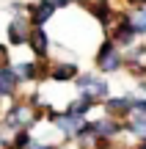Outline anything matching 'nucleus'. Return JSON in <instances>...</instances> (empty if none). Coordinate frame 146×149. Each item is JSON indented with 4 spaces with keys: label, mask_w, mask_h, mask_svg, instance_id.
<instances>
[{
    "label": "nucleus",
    "mask_w": 146,
    "mask_h": 149,
    "mask_svg": "<svg viewBox=\"0 0 146 149\" xmlns=\"http://www.w3.org/2000/svg\"><path fill=\"white\" fill-rule=\"evenodd\" d=\"M28 47H30L33 58H50L53 39H50L47 28H33V31H30V39H28Z\"/></svg>",
    "instance_id": "nucleus-12"
},
{
    "label": "nucleus",
    "mask_w": 146,
    "mask_h": 149,
    "mask_svg": "<svg viewBox=\"0 0 146 149\" xmlns=\"http://www.w3.org/2000/svg\"><path fill=\"white\" fill-rule=\"evenodd\" d=\"M99 77H102V72H97V69H83L72 86H75V91H77V94H83V91H88V88H91V86L97 83Z\"/></svg>",
    "instance_id": "nucleus-15"
},
{
    "label": "nucleus",
    "mask_w": 146,
    "mask_h": 149,
    "mask_svg": "<svg viewBox=\"0 0 146 149\" xmlns=\"http://www.w3.org/2000/svg\"><path fill=\"white\" fill-rule=\"evenodd\" d=\"M53 3H55V8L61 11V8H69V6H75L77 0H53Z\"/></svg>",
    "instance_id": "nucleus-22"
},
{
    "label": "nucleus",
    "mask_w": 146,
    "mask_h": 149,
    "mask_svg": "<svg viewBox=\"0 0 146 149\" xmlns=\"http://www.w3.org/2000/svg\"><path fill=\"white\" fill-rule=\"evenodd\" d=\"M94 66H97V72H102V74H119V72H124V66H127V53L105 36L102 42L97 44Z\"/></svg>",
    "instance_id": "nucleus-1"
},
{
    "label": "nucleus",
    "mask_w": 146,
    "mask_h": 149,
    "mask_svg": "<svg viewBox=\"0 0 146 149\" xmlns=\"http://www.w3.org/2000/svg\"><path fill=\"white\" fill-rule=\"evenodd\" d=\"M127 135H132L135 141H146V113H132L124 122Z\"/></svg>",
    "instance_id": "nucleus-14"
},
{
    "label": "nucleus",
    "mask_w": 146,
    "mask_h": 149,
    "mask_svg": "<svg viewBox=\"0 0 146 149\" xmlns=\"http://www.w3.org/2000/svg\"><path fill=\"white\" fill-rule=\"evenodd\" d=\"M116 144H119V141H116ZM116 144H110V141H102L97 133H94L91 119L83 124V130L77 133V138H75V146H77V149H116Z\"/></svg>",
    "instance_id": "nucleus-11"
},
{
    "label": "nucleus",
    "mask_w": 146,
    "mask_h": 149,
    "mask_svg": "<svg viewBox=\"0 0 146 149\" xmlns=\"http://www.w3.org/2000/svg\"><path fill=\"white\" fill-rule=\"evenodd\" d=\"M135 149H146V141H135Z\"/></svg>",
    "instance_id": "nucleus-24"
},
{
    "label": "nucleus",
    "mask_w": 146,
    "mask_h": 149,
    "mask_svg": "<svg viewBox=\"0 0 146 149\" xmlns=\"http://www.w3.org/2000/svg\"><path fill=\"white\" fill-rule=\"evenodd\" d=\"M33 149H61V146L58 144H44V141L36 138V141H33Z\"/></svg>",
    "instance_id": "nucleus-21"
},
{
    "label": "nucleus",
    "mask_w": 146,
    "mask_h": 149,
    "mask_svg": "<svg viewBox=\"0 0 146 149\" xmlns=\"http://www.w3.org/2000/svg\"><path fill=\"white\" fill-rule=\"evenodd\" d=\"M97 108H99V105H94L91 100H86V97L77 94L75 100L66 105V111H72V113H77V116H86V119H88V116H91V111H97Z\"/></svg>",
    "instance_id": "nucleus-16"
},
{
    "label": "nucleus",
    "mask_w": 146,
    "mask_h": 149,
    "mask_svg": "<svg viewBox=\"0 0 146 149\" xmlns=\"http://www.w3.org/2000/svg\"><path fill=\"white\" fill-rule=\"evenodd\" d=\"M77 6H80L102 31H108V28L113 25L116 14H119V8L113 6V0H77Z\"/></svg>",
    "instance_id": "nucleus-4"
},
{
    "label": "nucleus",
    "mask_w": 146,
    "mask_h": 149,
    "mask_svg": "<svg viewBox=\"0 0 146 149\" xmlns=\"http://www.w3.org/2000/svg\"><path fill=\"white\" fill-rule=\"evenodd\" d=\"M33 133L30 130H17V133H11L8 138V149H30L33 146Z\"/></svg>",
    "instance_id": "nucleus-17"
},
{
    "label": "nucleus",
    "mask_w": 146,
    "mask_h": 149,
    "mask_svg": "<svg viewBox=\"0 0 146 149\" xmlns=\"http://www.w3.org/2000/svg\"><path fill=\"white\" fill-rule=\"evenodd\" d=\"M80 97H86V100H91L94 105H102V102H105V100L110 97V83L105 80V74H102V77H99V80H97V83H94V86H91L88 91H83Z\"/></svg>",
    "instance_id": "nucleus-13"
},
{
    "label": "nucleus",
    "mask_w": 146,
    "mask_h": 149,
    "mask_svg": "<svg viewBox=\"0 0 146 149\" xmlns=\"http://www.w3.org/2000/svg\"><path fill=\"white\" fill-rule=\"evenodd\" d=\"M91 124H94V133L102 141H110V144H116L121 135H127L124 122H119V119H113V116H105V113L99 119H91Z\"/></svg>",
    "instance_id": "nucleus-7"
},
{
    "label": "nucleus",
    "mask_w": 146,
    "mask_h": 149,
    "mask_svg": "<svg viewBox=\"0 0 146 149\" xmlns=\"http://www.w3.org/2000/svg\"><path fill=\"white\" fill-rule=\"evenodd\" d=\"M80 64L77 61H72V58H64V61H53V66H50V80L53 83H61V86H66V83H75L77 80V74H80Z\"/></svg>",
    "instance_id": "nucleus-8"
},
{
    "label": "nucleus",
    "mask_w": 146,
    "mask_h": 149,
    "mask_svg": "<svg viewBox=\"0 0 146 149\" xmlns=\"http://www.w3.org/2000/svg\"><path fill=\"white\" fill-rule=\"evenodd\" d=\"M0 116H3V97H0Z\"/></svg>",
    "instance_id": "nucleus-25"
},
{
    "label": "nucleus",
    "mask_w": 146,
    "mask_h": 149,
    "mask_svg": "<svg viewBox=\"0 0 146 149\" xmlns=\"http://www.w3.org/2000/svg\"><path fill=\"white\" fill-rule=\"evenodd\" d=\"M44 119H47V122L61 133V138H64V141H75V138H77V133L83 130V124L88 122L86 116H77V113L66 111V108H64V111H58V108H53V105H47V113H44Z\"/></svg>",
    "instance_id": "nucleus-3"
},
{
    "label": "nucleus",
    "mask_w": 146,
    "mask_h": 149,
    "mask_svg": "<svg viewBox=\"0 0 146 149\" xmlns=\"http://www.w3.org/2000/svg\"><path fill=\"white\" fill-rule=\"evenodd\" d=\"M130 11H132V25H135L138 36L146 39V6L143 8H130Z\"/></svg>",
    "instance_id": "nucleus-18"
},
{
    "label": "nucleus",
    "mask_w": 146,
    "mask_h": 149,
    "mask_svg": "<svg viewBox=\"0 0 146 149\" xmlns=\"http://www.w3.org/2000/svg\"><path fill=\"white\" fill-rule=\"evenodd\" d=\"M55 11L58 8L53 0H30L28 3V19L33 22V28H44L47 22H53Z\"/></svg>",
    "instance_id": "nucleus-9"
},
{
    "label": "nucleus",
    "mask_w": 146,
    "mask_h": 149,
    "mask_svg": "<svg viewBox=\"0 0 146 149\" xmlns=\"http://www.w3.org/2000/svg\"><path fill=\"white\" fill-rule=\"evenodd\" d=\"M8 50H11V44H0V66L8 64Z\"/></svg>",
    "instance_id": "nucleus-19"
},
{
    "label": "nucleus",
    "mask_w": 146,
    "mask_h": 149,
    "mask_svg": "<svg viewBox=\"0 0 146 149\" xmlns=\"http://www.w3.org/2000/svg\"><path fill=\"white\" fill-rule=\"evenodd\" d=\"M105 36H108L113 44H119L124 53H127L130 47H135V44L141 42V36H138L135 25H132V11H130V8L119 11V14H116V19H113V25L105 31Z\"/></svg>",
    "instance_id": "nucleus-2"
},
{
    "label": "nucleus",
    "mask_w": 146,
    "mask_h": 149,
    "mask_svg": "<svg viewBox=\"0 0 146 149\" xmlns=\"http://www.w3.org/2000/svg\"><path fill=\"white\" fill-rule=\"evenodd\" d=\"M30 31H33V22L28 19V14L11 17L8 28H6V33H8V44H11V47H28Z\"/></svg>",
    "instance_id": "nucleus-6"
},
{
    "label": "nucleus",
    "mask_w": 146,
    "mask_h": 149,
    "mask_svg": "<svg viewBox=\"0 0 146 149\" xmlns=\"http://www.w3.org/2000/svg\"><path fill=\"white\" fill-rule=\"evenodd\" d=\"M8 138H11V133L0 127V149H8Z\"/></svg>",
    "instance_id": "nucleus-20"
},
{
    "label": "nucleus",
    "mask_w": 146,
    "mask_h": 149,
    "mask_svg": "<svg viewBox=\"0 0 146 149\" xmlns=\"http://www.w3.org/2000/svg\"><path fill=\"white\" fill-rule=\"evenodd\" d=\"M124 3H127V8H143L146 0H124Z\"/></svg>",
    "instance_id": "nucleus-23"
},
{
    "label": "nucleus",
    "mask_w": 146,
    "mask_h": 149,
    "mask_svg": "<svg viewBox=\"0 0 146 149\" xmlns=\"http://www.w3.org/2000/svg\"><path fill=\"white\" fill-rule=\"evenodd\" d=\"M19 86H22V80L14 69V64L0 66V97L3 100H17L19 97Z\"/></svg>",
    "instance_id": "nucleus-10"
},
{
    "label": "nucleus",
    "mask_w": 146,
    "mask_h": 149,
    "mask_svg": "<svg viewBox=\"0 0 146 149\" xmlns=\"http://www.w3.org/2000/svg\"><path fill=\"white\" fill-rule=\"evenodd\" d=\"M102 113L105 116H113V119H119V122H127V119L135 113V105H132V97L127 94H110L108 100L102 102Z\"/></svg>",
    "instance_id": "nucleus-5"
}]
</instances>
